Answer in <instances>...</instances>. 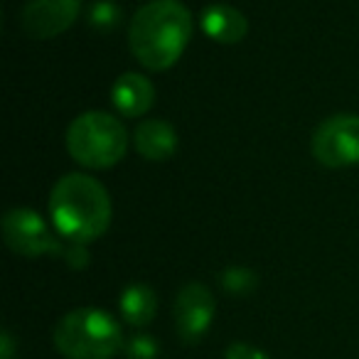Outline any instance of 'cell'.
<instances>
[{"instance_id":"1","label":"cell","mask_w":359,"mask_h":359,"mask_svg":"<svg viewBox=\"0 0 359 359\" xmlns=\"http://www.w3.org/2000/svg\"><path fill=\"white\" fill-rule=\"evenodd\" d=\"M192 27V13L180 0H150L130 20V52L145 69L165 72L182 57Z\"/></svg>"},{"instance_id":"2","label":"cell","mask_w":359,"mask_h":359,"mask_svg":"<svg viewBox=\"0 0 359 359\" xmlns=\"http://www.w3.org/2000/svg\"><path fill=\"white\" fill-rule=\"evenodd\" d=\"M50 215L62 239L89 244L109 229L111 197L96 177L69 172L52 187Z\"/></svg>"},{"instance_id":"3","label":"cell","mask_w":359,"mask_h":359,"mask_svg":"<svg viewBox=\"0 0 359 359\" xmlns=\"http://www.w3.org/2000/svg\"><path fill=\"white\" fill-rule=\"evenodd\" d=\"M128 148V133L116 116L106 111H86L67 128V150L89 170H106L121 163Z\"/></svg>"},{"instance_id":"4","label":"cell","mask_w":359,"mask_h":359,"mask_svg":"<svg viewBox=\"0 0 359 359\" xmlns=\"http://www.w3.org/2000/svg\"><path fill=\"white\" fill-rule=\"evenodd\" d=\"M121 327L106 310L79 308L67 313L55 330V344L69 359H111L121 347Z\"/></svg>"},{"instance_id":"5","label":"cell","mask_w":359,"mask_h":359,"mask_svg":"<svg viewBox=\"0 0 359 359\" xmlns=\"http://www.w3.org/2000/svg\"><path fill=\"white\" fill-rule=\"evenodd\" d=\"M315 160L325 168H349L359 163V116L334 114L315 128L310 140Z\"/></svg>"},{"instance_id":"6","label":"cell","mask_w":359,"mask_h":359,"mask_svg":"<svg viewBox=\"0 0 359 359\" xmlns=\"http://www.w3.org/2000/svg\"><path fill=\"white\" fill-rule=\"evenodd\" d=\"M3 239L15 254L35 259L42 254L62 256L65 244L52 236L50 226L30 207H13L3 215Z\"/></svg>"},{"instance_id":"7","label":"cell","mask_w":359,"mask_h":359,"mask_svg":"<svg viewBox=\"0 0 359 359\" xmlns=\"http://www.w3.org/2000/svg\"><path fill=\"white\" fill-rule=\"evenodd\" d=\"M79 11L81 0H27L20 11V27L32 40H52L74 25Z\"/></svg>"},{"instance_id":"8","label":"cell","mask_w":359,"mask_h":359,"mask_svg":"<svg viewBox=\"0 0 359 359\" xmlns=\"http://www.w3.org/2000/svg\"><path fill=\"white\" fill-rule=\"evenodd\" d=\"M215 295L207 285L187 283L175 298V327L177 334L187 344L197 342L202 334L210 330L212 318H215Z\"/></svg>"},{"instance_id":"9","label":"cell","mask_w":359,"mask_h":359,"mask_svg":"<svg viewBox=\"0 0 359 359\" xmlns=\"http://www.w3.org/2000/svg\"><path fill=\"white\" fill-rule=\"evenodd\" d=\"M111 101L116 111L126 118H138L145 116L155 104V86L148 76L126 72L111 86Z\"/></svg>"},{"instance_id":"10","label":"cell","mask_w":359,"mask_h":359,"mask_svg":"<svg viewBox=\"0 0 359 359\" xmlns=\"http://www.w3.org/2000/svg\"><path fill=\"white\" fill-rule=\"evenodd\" d=\"M200 27L210 40L219 42V45H236L249 32V22H246L244 13L231 6H222V3L202 11Z\"/></svg>"},{"instance_id":"11","label":"cell","mask_w":359,"mask_h":359,"mask_svg":"<svg viewBox=\"0 0 359 359\" xmlns=\"http://www.w3.org/2000/svg\"><path fill=\"white\" fill-rule=\"evenodd\" d=\"M133 145L138 150V155H143L145 160L163 163V160L172 158L175 150H177V130L168 121L148 118L135 128Z\"/></svg>"},{"instance_id":"12","label":"cell","mask_w":359,"mask_h":359,"mask_svg":"<svg viewBox=\"0 0 359 359\" xmlns=\"http://www.w3.org/2000/svg\"><path fill=\"white\" fill-rule=\"evenodd\" d=\"M121 315L128 325L133 327H143L153 320L155 310H158V295L150 285L145 283H130L128 288L121 293Z\"/></svg>"},{"instance_id":"13","label":"cell","mask_w":359,"mask_h":359,"mask_svg":"<svg viewBox=\"0 0 359 359\" xmlns=\"http://www.w3.org/2000/svg\"><path fill=\"white\" fill-rule=\"evenodd\" d=\"M89 27L96 32H114L116 27H121V20H123V11H121L118 3L114 0H96L94 6L89 8Z\"/></svg>"},{"instance_id":"14","label":"cell","mask_w":359,"mask_h":359,"mask_svg":"<svg viewBox=\"0 0 359 359\" xmlns=\"http://www.w3.org/2000/svg\"><path fill=\"white\" fill-rule=\"evenodd\" d=\"M259 285V276L256 271L246 269V266H229L222 271V288L229 295H249Z\"/></svg>"},{"instance_id":"15","label":"cell","mask_w":359,"mask_h":359,"mask_svg":"<svg viewBox=\"0 0 359 359\" xmlns=\"http://www.w3.org/2000/svg\"><path fill=\"white\" fill-rule=\"evenodd\" d=\"M126 354L130 359H155L158 357V344L148 334H135L128 342V347H126Z\"/></svg>"},{"instance_id":"16","label":"cell","mask_w":359,"mask_h":359,"mask_svg":"<svg viewBox=\"0 0 359 359\" xmlns=\"http://www.w3.org/2000/svg\"><path fill=\"white\" fill-rule=\"evenodd\" d=\"M226 359H269V354L261 352L259 347L246 342H234L226 349Z\"/></svg>"},{"instance_id":"17","label":"cell","mask_w":359,"mask_h":359,"mask_svg":"<svg viewBox=\"0 0 359 359\" xmlns=\"http://www.w3.org/2000/svg\"><path fill=\"white\" fill-rule=\"evenodd\" d=\"M11 349H13L11 334H8V332H3V359H11Z\"/></svg>"}]
</instances>
